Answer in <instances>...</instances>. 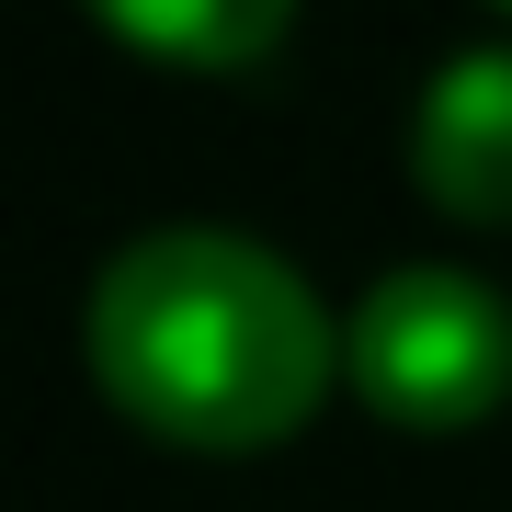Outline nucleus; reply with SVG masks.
I'll return each instance as SVG.
<instances>
[{
	"mask_svg": "<svg viewBox=\"0 0 512 512\" xmlns=\"http://www.w3.org/2000/svg\"><path fill=\"white\" fill-rule=\"evenodd\" d=\"M114 35L148 46V57H183V69H251V57L285 46V0H114Z\"/></svg>",
	"mask_w": 512,
	"mask_h": 512,
	"instance_id": "nucleus-4",
	"label": "nucleus"
},
{
	"mask_svg": "<svg viewBox=\"0 0 512 512\" xmlns=\"http://www.w3.org/2000/svg\"><path fill=\"white\" fill-rule=\"evenodd\" d=\"M342 376L399 433H467L512 399V296L456 262H399L342 319Z\"/></svg>",
	"mask_w": 512,
	"mask_h": 512,
	"instance_id": "nucleus-2",
	"label": "nucleus"
},
{
	"mask_svg": "<svg viewBox=\"0 0 512 512\" xmlns=\"http://www.w3.org/2000/svg\"><path fill=\"white\" fill-rule=\"evenodd\" d=\"M80 353L137 433L194 456H251L330 399L342 319L251 228H148L92 274Z\"/></svg>",
	"mask_w": 512,
	"mask_h": 512,
	"instance_id": "nucleus-1",
	"label": "nucleus"
},
{
	"mask_svg": "<svg viewBox=\"0 0 512 512\" xmlns=\"http://www.w3.org/2000/svg\"><path fill=\"white\" fill-rule=\"evenodd\" d=\"M410 171L444 217L467 228H512V35L456 46L433 80H421L410 114Z\"/></svg>",
	"mask_w": 512,
	"mask_h": 512,
	"instance_id": "nucleus-3",
	"label": "nucleus"
}]
</instances>
